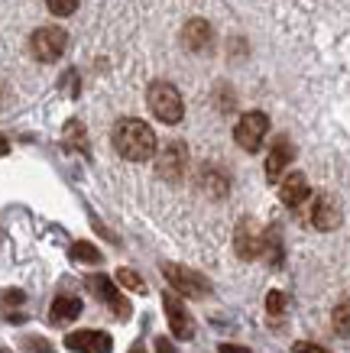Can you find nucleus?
Instances as JSON below:
<instances>
[{
	"instance_id": "obj_1",
	"label": "nucleus",
	"mask_w": 350,
	"mask_h": 353,
	"mask_svg": "<svg viewBox=\"0 0 350 353\" xmlns=\"http://www.w3.org/2000/svg\"><path fill=\"white\" fill-rule=\"evenodd\" d=\"M110 139H114V150L130 162H146L156 156V150H159V139H156L153 127L143 123V120H137V117L120 120L114 127V137Z\"/></svg>"
},
{
	"instance_id": "obj_2",
	"label": "nucleus",
	"mask_w": 350,
	"mask_h": 353,
	"mask_svg": "<svg viewBox=\"0 0 350 353\" xmlns=\"http://www.w3.org/2000/svg\"><path fill=\"white\" fill-rule=\"evenodd\" d=\"M146 104L153 110V117L162 123H179L185 117V101H182L179 88L169 81H153L146 91Z\"/></svg>"
},
{
	"instance_id": "obj_3",
	"label": "nucleus",
	"mask_w": 350,
	"mask_h": 353,
	"mask_svg": "<svg viewBox=\"0 0 350 353\" xmlns=\"http://www.w3.org/2000/svg\"><path fill=\"white\" fill-rule=\"evenodd\" d=\"M162 276H166V282L172 285V292H175L179 299H204V295L211 292L208 279H202L198 272H191V269H185V266H175V263H166V266H162Z\"/></svg>"
},
{
	"instance_id": "obj_4",
	"label": "nucleus",
	"mask_w": 350,
	"mask_h": 353,
	"mask_svg": "<svg viewBox=\"0 0 350 353\" xmlns=\"http://www.w3.org/2000/svg\"><path fill=\"white\" fill-rule=\"evenodd\" d=\"M266 133H269V117L260 114V110H250L244 117L237 120V127H233V139H237V146L246 152H256L263 146Z\"/></svg>"
},
{
	"instance_id": "obj_5",
	"label": "nucleus",
	"mask_w": 350,
	"mask_h": 353,
	"mask_svg": "<svg viewBox=\"0 0 350 353\" xmlns=\"http://www.w3.org/2000/svg\"><path fill=\"white\" fill-rule=\"evenodd\" d=\"M65 46H68V32H65L62 26H43V30L32 32V39H30V49L39 62H55V59H62Z\"/></svg>"
},
{
	"instance_id": "obj_6",
	"label": "nucleus",
	"mask_w": 350,
	"mask_h": 353,
	"mask_svg": "<svg viewBox=\"0 0 350 353\" xmlns=\"http://www.w3.org/2000/svg\"><path fill=\"white\" fill-rule=\"evenodd\" d=\"M162 305H166V318H169L172 334H175L179 341H191V337H195V321H191L185 301H182L175 292H166V295H162Z\"/></svg>"
},
{
	"instance_id": "obj_7",
	"label": "nucleus",
	"mask_w": 350,
	"mask_h": 353,
	"mask_svg": "<svg viewBox=\"0 0 350 353\" xmlns=\"http://www.w3.org/2000/svg\"><path fill=\"white\" fill-rule=\"evenodd\" d=\"M88 285H91V289H95L97 295H101V301H104L107 308L114 311V318H120V321H127L130 314H133V308H130V301L124 299L120 292H117V285H114V282H110L107 276H91V279H88Z\"/></svg>"
},
{
	"instance_id": "obj_8",
	"label": "nucleus",
	"mask_w": 350,
	"mask_h": 353,
	"mask_svg": "<svg viewBox=\"0 0 350 353\" xmlns=\"http://www.w3.org/2000/svg\"><path fill=\"white\" fill-rule=\"evenodd\" d=\"M65 347L75 353H110L114 341L104 331H75L65 337Z\"/></svg>"
},
{
	"instance_id": "obj_9",
	"label": "nucleus",
	"mask_w": 350,
	"mask_h": 353,
	"mask_svg": "<svg viewBox=\"0 0 350 353\" xmlns=\"http://www.w3.org/2000/svg\"><path fill=\"white\" fill-rule=\"evenodd\" d=\"M185 162H188L185 146H182V143H169V146L159 152V159H156V172H159L166 182H179L182 172H185Z\"/></svg>"
},
{
	"instance_id": "obj_10",
	"label": "nucleus",
	"mask_w": 350,
	"mask_h": 353,
	"mask_svg": "<svg viewBox=\"0 0 350 353\" xmlns=\"http://www.w3.org/2000/svg\"><path fill=\"white\" fill-rule=\"evenodd\" d=\"M182 43L188 52H208L214 43V30L208 20H188L185 30H182Z\"/></svg>"
},
{
	"instance_id": "obj_11",
	"label": "nucleus",
	"mask_w": 350,
	"mask_h": 353,
	"mask_svg": "<svg viewBox=\"0 0 350 353\" xmlns=\"http://www.w3.org/2000/svg\"><path fill=\"white\" fill-rule=\"evenodd\" d=\"M279 182H282L279 185V198H282V204H289V208H298V204L311 194L308 179L302 175V172H289L286 179H279Z\"/></svg>"
},
{
	"instance_id": "obj_12",
	"label": "nucleus",
	"mask_w": 350,
	"mask_h": 353,
	"mask_svg": "<svg viewBox=\"0 0 350 353\" xmlns=\"http://www.w3.org/2000/svg\"><path fill=\"white\" fill-rule=\"evenodd\" d=\"M292 159H295V146H292L289 139H279L276 146L269 150V159H266V179H269V182H279V179H282V169H286Z\"/></svg>"
},
{
	"instance_id": "obj_13",
	"label": "nucleus",
	"mask_w": 350,
	"mask_h": 353,
	"mask_svg": "<svg viewBox=\"0 0 350 353\" xmlns=\"http://www.w3.org/2000/svg\"><path fill=\"white\" fill-rule=\"evenodd\" d=\"M311 224L318 227V230H334V227L340 224V211H338V204H334V198H328V194H318V198H315Z\"/></svg>"
},
{
	"instance_id": "obj_14",
	"label": "nucleus",
	"mask_w": 350,
	"mask_h": 353,
	"mask_svg": "<svg viewBox=\"0 0 350 353\" xmlns=\"http://www.w3.org/2000/svg\"><path fill=\"white\" fill-rule=\"evenodd\" d=\"M237 256L240 259H253L256 256V250H260V234H256V227L250 217H244L240 221V227H237Z\"/></svg>"
},
{
	"instance_id": "obj_15",
	"label": "nucleus",
	"mask_w": 350,
	"mask_h": 353,
	"mask_svg": "<svg viewBox=\"0 0 350 353\" xmlns=\"http://www.w3.org/2000/svg\"><path fill=\"white\" fill-rule=\"evenodd\" d=\"M256 256H263L269 266H279L282 263V240H279V227H269L266 234H260V250Z\"/></svg>"
},
{
	"instance_id": "obj_16",
	"label": "nucleus",
	"mask_w": 350,
	"mask_h": 353,
	"mask_svg": "<svg viewBox=\"0 0 350 353\" xmlns=\"http://www.w3.org/2000/svg\"><path fill=\"white\" fill-rule=\"evenodd\" d=\"M49 314H52V321H75V318L81 314V299H75V295H59V299L52 301Z\"/></svg>"
},
{
	"instance_id": "obj_17",
	"label": "nucleus",
	"mask_w": 350,
	"mask_h": 353,
	"mask_svg": "<svg viewBox=\"0 0 350 353\" xmlns=\"http://www.w3.org/2000/svg\"><path fill=\"white\" fill-rule=\"evenodd\" d=\"M65 146H68V150L85 152V156H88V137H85V123H81V120L65 123Z\"/></svg>"
},
{
	"instance_id": "obj_18",
	"label": "nucleus",
	"mask_w": 350,
	"mask_h": 353,
	"mask_svg": "<svg viewBox=\"0 0 350 353\" xmlns=\"http://www.w3.org/2000/svg\"><path fill=\"white\" fill-rule=\"evenodd\" d=\"M72 259H75V263H101V250L81 240V243L72 246Z\"/></svg>"
},
{
	"instance_id": "obj_19",
	"label": "nucleus",
	"mask_w": 350,
	"mask_h": 353,
	"mask_svg": "<svg viewBox=\"0 0 350 353\" xmlns=\"http://www.w3.org/2000/svg\"><path fill=\"white\" fill-rule=\"evenodd\" d=\"M202 185L208 188V192H211V198H221V194L227 192V179H224V175H217L214 169H211V172H204Z\"/></svg>"
},
{
	"instance_id": "obj_20",
	"label": "nucleus",
	"mask_w": 350,
	"mask_h": 353,
	"mask_svg": "<svg viewBox=\"0 0 350 353\" xmlns=\"http://www.w3.org/2000/svg\"><path fill=\"white\" fill-rule=\"evenodd\" d=\"M117 282L124 285V289H130V292H143V279L133 272V269H117Z\"/></svg>"
},
{
	"instance_id": "obj_21",
	"label": "nucleus",
	"mask_w": 350,
	"mask_h": 353,
	"mask_svg": "<svg viewBox=\"0 0 350 353\" xmlns=\"http://www.w3.org/2000/svg\"><path fill=\"white\" fill-rule=\"evenodd\" d=\"M266 311H269L273 318H279V314L286 311V295H282L279 289H273L269 295H266Z\"/></svg>"
},
{
	"instance_id": "obj_22",
	"label": "nucleus",
	"mask_w": 350,
	"mask_h": 353,
	"mask_svg": "<svg viewBox=\"0 0 350 353\" xmlns=\"http://www.w3.org/2000/svg\"><path fill=\"white\" fill-rule=\"evenodd\" d=\"M49 3V10L55 13V17H72L75 10H78V0H46Z\"/></svg>"
},
{
	"instance_id": "obj_23",
	"label": "nucleus",
	"mask_w": 350,
	"mask_h": 353,
	"mask_svg": "<svg viewBox=\"0 0 350 353\" xmlns=\"http://www.w3.org/2000/svg\"><path fill=\"white\" fill-rule=\"evenodd\" d=\"M334 324H338V334L340 337H347L350 327H347V301H340L338 311H334Z\"/></svg>"
},
{
	"instance_id": "obj_24",
	"label": "nucleus",
	"mask_w": 350,
	"mask_h": 353,
	"mask_svg": "<svg viewBox=\"0 0 350 353\" xmlns=\"http://www.w3.org/2000/svg\"><path fill=\"white\" fill-rule=\"evenodd\" d=\"M295 353H328L321 343H308V341H298L295 343Z\"/></svg>"
},
{
	"instance_id": "obj_25",
	"label": "nucleus",
	"mask_w": 350,
	"mask_h": 353,
	"mask_svg": "<svg viewBox=\"0 0 350 353\" xmlns=\"http://www.w3.org/2000/svg\"><path fill=\"white\" fill-rule=\"evenodd\" d=\"M65 94H78V75H75V72H68V75H65Z\"/></svg>"
},
{
	"instance_id": "obj_26",
	"label": "nucleus",
	"mask_w": 350,
	"mask_h": 353,
	"mask_svg": "<svg viewBox=\"0 0 350 353\" xmlns=\"http://www.w3.org/2000/svg\"><path fill=\"white\" fill-rule=\"evenodd\" d=\"M23 299H26V295H23L20 289H10V292H7V299H3V301H7V305H23Z\"/></svg>"
},
{
	"instance_id": "obj_27",
	"label": "nucleus",
	"mask_w": 350,
	"mask_h": 353,
	"mask_svg": "<svg viewBox=\"0 0 350 353\" xmlns=\"http://www.w3.org/2000/svg\"><path fill=\"white\" fill-rule=\"evenodd\" d=\"M217 350H221V353H250L246 347H240V343H221Z\"/></svg>"
},
{
	"instance_id": "obj_28",
	"label": "nucleus",
	"mask_w": 350,
	"mask_h": 353,
	"mask_svg": "<svg viewBox=\"0 0 350 353\" xmlns=\"http://www.w3.org/2000/svg\"><path fill=\"white\" fill-rule=\"evenodd\" d=\"M156 350L159 353H175V347H172L169 337H159V341H156Z\"/></svg>"
},
{
	"instance_id": "obj_29",
	"label": "nucleus",
	"mask_w": 350,
	"mask_h": 353,
	"mask_svg": "<svg viewBox=\"0 0 350 353\" xmlns=\"http://www.w3.org/2000/svg\"><path fill=\"white\" fill-rule=\"evenodd\" d=\"M7 152H10V143H7V139L0 137V156H7Z\"/></svg>"
},
{
	"instance_id": "obj_30",
	"label": "nucleus",
	"mask_w": 350,
	"mask_h": 353,
	"mask_svg": "<svg viewBox=\"0 0 350 353\" xmlns=\"http://www.w3.org/2000/svg\"><path fill=\"white\" fill-rule=\"evenodd\" d=\"M130 353H146V350H143V347H139V343H137V347H133V350H130Z\"/></svg>"
}]
</instances>
